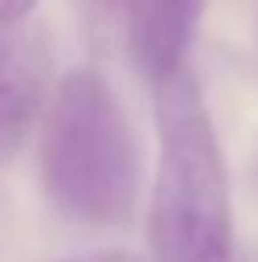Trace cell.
I'll return each mask as SVG.
<instances>
[{"mask_svg":"<svg viewBox=\"0 0 258 262\" xmlns=\"http://www.w3.org/2000/svg\"><path fill=\"white\" fill-rule=\"evenodd\" d=\"M36 0H0V21H25Z\"/></svg>","mask_w":258,"mask_h":262,"instance_id":"5","label":"cell"},{"mask_svg":"<svg viewBox=\"0 0 258 262\" xmlns=\"http://www.w3.org/2000/svg\"><path fill=\"white\" fill-rule=\"evenodd\" d=\"M96 4H103V7H121V4H134V0H96Z\"/></svg>","mask_w":258,"mask_h":262,"instance_id":"7","label":"cell"},{"mask_svg":"<svg viewBox=\"0 0 258 262\" xmlns=\"http://www.w3.org/2000/svg\"><path fill=\"white\" fill-rule=\"evenodd\" d=\"M159 160L149 202L156 262H233L230 184L198 82L177 71L156 85Z\"/></svg>","mask_w":258,"mask_h":262,"instance_id":"1","label":"cell"},{"mask_svg":"<svg viewBox=\"0 0 258 262\" xmlns=\"http://www.w3.org/2000/svg\"><path fill=\"white\" fill-rule=\"evenodd\" d=\"M233 262H237V259H233Z\"/></svg>","mask_w":258,"mask_h":262,"instance_id":"8","label":"cell"},{"mask_svg":"<svg viewBox=\"0 0 258 262\" xmlns=\"http://www.w3.org/2000/svg\"><path fill=\"white\" fill-rule=\"evenodd\" d=\"M43 188L78 223H124L138 202L142 152L128 110L96 71H71L46 114Z\"/></svg>","mask_w":258,"mask_h":262,"instance_id":"2","label":"cell"},{"mask_svg":"<svg viewBox=\"0 0 258 262\" xmlns=\"http://www.w3.org/2000/svg\"><path fill=\"white\" fill-rule=\"evenodd\" d=\"M205 0H134L131 4V53L159 85L184 71V53L195 39Z\"/></svg>","mask_w":258,"mask_h":262,"instance_id":"4","label":"cell"},{"mask_svg":"<svg viewBox=\"0 0 258 262\" xmlns=\"http://www.w3.org/2000/svg\"><path fill=\"white\" fill-rule=\"evenodd\" d=\"M75 262H134L128 255H92V259H75Z\"/></svg>","mask_w":258,"mask_h":262,"instance_id":"6","label":"cell"},{"mask_svg":"<svg viewBox=\"0 0 258 262\" xmlns=\"http://www.w3.org/2000/svg\"><path fill=\"white\" fill-rule=\"evenodd\" d=\"M50 92V46L39 25L0 21V163H7L39 121Z\"/></svg>","mask_w":258,"mask_h":262,"instance_id":"3","label":"cell"}]
</instances>
